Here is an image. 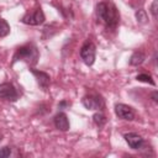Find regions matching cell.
I'll list each match as a JSON object with an SVG mask.
<instances>
[{
    "mask_svg": "<svg viewBox=\"0 0 158 158\" xmlns=\"http://www.w3.org/2000/svg\"><path fill=\"white\" fill-rule=\"evenodd\" d=\"M9 33H10V26H9V23L5 20L0 19V37H5Z\"/></svg>",
    "mask_w": 158,
    "mask_h": 158,
    "instance_id": "13",
    "label": "cell"
},
{
    "mask_svg": "<svg viewBox=\"0 0 158 158\" xmlns=\"http://www.w3.org/2000/svg\"><path fill=\"white\" fill-rule=\"evenodd\" d=\"M144 59H146V54H144L143 52L138 51V52H135V53L131 56V58H130V64H131V65H139V64H142V63L144 62Z\"/></svg>",
    "mask_w": 158,
    "mask_h": 158,
    "instance_id": "11",
    "label": "cell"
},
{
    "mask_svg": "<svg viewBox=\"0 0 158 158\" xmlns=\"http://www.w3.org/2000/svg\"><path fill=\"white\" fill-rule=\"evenodd\" d=\"M152 100H153L154 102H158V93H157V91H153V93H152Z\"/></svg>",
    "mask_w": 158,
    "mask_h": 158,
    "instance_id": "18",
    "label": "cell"
},
{
    "mask_svg": "<svg viewBox=\"0 0 158 158\" xmlns=\"http://www.w3.org/2000/svg\"><path fill=\"white\" fill-rule=\"evenodd\" d=\"M95 54H96V47L94 43L88 42L85 43L80 49V58L86 65H93L95 62Z\"/></svg>",
    "mask_w": 158,
    "mask_h": 158,
    "instance_id": "3",
    "label": "cell"
},
{
    "mask_svg": "<svg viewBox=\"0 0 158 158\" xmlns=\"http://www.w3.org/2000/svg\"><path fill=\"white\" fill-rule=\"evenodd\" d=\"M31 73H32V74L35 75V78L37 79L38 85H40L43 90H46V89L48 88L49 83H51V78H49V75H48L47 73L42 72V70H36V69H31Z\"/></svg>",
    "mask_w": 158,
    "mask_h": 158,
    "instance_id": "9",
    "label": "cell"
},
{
    "mask_svg": "<svg viewBox=\"0 0 158 158\" xmlns=\"http://www.w3.org/2000/svg\"><path fill=\"white\" fill-rule=\"evenodd\" d=\"M11 154V148L9 146H5L0 149V158H7Z\"/></svg>",
    "mask_w": 158,
    "mask_h": 158,
    "instance_id": "16",
    "label": "cell"
},
{
    "mask_svg": "<svg viewBox=\"0 0 158 158\" xmlns=\"http://www.w3.org/2000/svg\"><path fill=\"white\" fill-rule=\"evenodd\" d=\"M93 120H94V123H95L98 127H102V126L106 123V117H105L101 112H96V114H94Z\"/></svg>",
    "mask_w": 158,
    "mask_h": 158,
    "instance_id": "12",
    "label": "cell"
},
{
    "mask_svg": "<svg viewBox=\"0 0 158 158\" xmlns=\"http://www.w3.org/2000/svg\"><path fill=\"white\" fill-rule=\"evenodd\" d=\"M136 79H137L138 81L149 83L151 85H156V83H154V80L152 79V77H151V75H147V74H138V75L136 77Z\"/></svg>",
    "mask_w": 158,
    "mask_h": 158,
    "instance_id": "14",
    "label": "cell"
},
{
    "mask_svg": "<svg viewBox=\"0 0 158 158\" xmlns=\"http://www.w3.org/2000/svg\"><path fill=\"white\" fill-rule=\"evenodd\" d=\"M136 19H137V21H138L139 23H144V22H147V20H148L147 14H146L144 10H138V11L136 12Z\"/></svg>",
    "mask_w": 158,
    "mask_h": 158,
    "instance_id": "15",
    "label": "cell"
},
{
    "mask_svg": "<svg viewBox=\"0 0 158 158\" xmlns=\"http://www.w3.org/2000/svg\"><path fill=\"white\" fill-rule=\"evenodd\" d=\"M37 59H38V51L33 44H26L17 48L14 56V63L16 60H25L30 64H36Z\"/></svg>",
    "mask_w": 158,
    "mask_h": 158,
    "instance_id": "2",
    "label": "cell"
},
{
    "mask_svg": "<svg viewBox=\"0 0 158 158\" xmlns=\"http://www.w3.org/2000/svg\"><path fill=\"white\" fill-rule=\"evenodd\" d=\"M115 114L118 116V118L132 121L135 118V111L131 106L125 104H116L115 105Z\"/></svg>",
    "mask_w": 158,
    "mask_h": 158,
    "instance_id": "7",
    "label": "cell"
},
{
    "mask_svg": "<svg viewBox=\"0 0 158 158\" xmlns=\"http://www.w3.org/2000/svg\"><path fill=\"white\" fill-rule=\"evenodd\" d=\"M123 137H125V141L127 142V144H128L132 149H138V148H141V147L143 146V143H144L143 138H142L139 135L135 133V132L126 133Z\"/></svg>",
    "mask_w": 158,
    "mask_h": 158,
    "instance_id": "8",
    "label": "cell"
},
{
    "mask_svg": "<svg viewBox=\"0 0 158 158\" xmlns=\"http://www.w3.org/2000/svg\"><path fill=\"white\" fill-rule=\"evenodd\" d=\"M65 105H70V104L67 102V101H62V102L59 104V107H63V106H65Z\"/></svg>",
    "mask_w": 158,
    "mask_h": 158,
    "instance_id": "19",
    "label": "cell"
},
{
    "mask_svg": "<svg viewBox=\"0 0 158 158\" xmlns=\"http://www.w3.org/2000/svg\"><path fill=\"white\" fill-rule=\"evenodd\" d=\"M83 105L88 109V110H99L104 107V100L100 95L96 94H90V95H85L81 100Z\"/></svg>",
    "mask_w": 158,
    "mask_h": 158,
    "instance_id": "6",
    "label": "cell"
},
{
    "mask_svg": "<svg viewBox=\"0 0 158 158\" xmlns=\"http://www.w3.org/2000/svg\"><path fill=\"white\" fill-rule=\"evenodd\" d=\"M1 137H2V136H1V133H0V141H1V139H2V138H1Z\"/></svg>",
    "mask_w": 158,
    "mask_h": 158,
    "instance_id": "20",
    "label": "cell"
},
{
    "mask_svg": "<svg viewBox=\"0 0 158 158\" xmlns=\"http://www.w3.org/2000/svg\"><path fill=\"white\" fill-rule=\"evenodd\" d=\"M157 5H158V0H153L152 6H151V12L154 19H157Z\"/></svg>",
    "mask_w": 158,
    "mask_h": 158,
    "instance_id": "17",
    "label": "cell"
},
{
    "mask_svg": "<svg viewBox=\"0 0 158 158\" xmlns=\"http://www.w3.org/2000/svg\"><path fill=\"white\" fill-rule=\"evenodd\" d=\"M44 14L42 11L41 7L36 9L31 14H27L22 17V22L26 23V25H31V26H38V25H42L44 22Z\"/></svg>",
    "mask_w": 158,
    "mask_h": 158,
    "instance_id": "5",
    "label": "cell"
},
{
    "mask_svg": "<svg viewBox=\"0 0 158 158\" xmlns=\"http://www.w3.org/2000/svg\"><path fill=\"white\" fill-rule=\"evenodd\" d=\"M54 126L59 130V131H68L69 130V120H68V116L64 114V112H58L56 116H54Z\"/></svg>",
    "mask_w": 158,
    "mask_h": 158,
    "instance_id": "10",
    "label": "cell"
},
{
    "mask_svg": "<svg viewBox=\"0 0 158 158\" xmlns=\"http://www.w3.org/2000/svg\"><path fill=\"white\" fill-rule=\"evenodd\" d=\"M96 16L101 20L107 28H115L120 21V15L112 2H100L96 6Z\"/></svg>",
    "mask_w": 158,
    "mask_h": 158,
    "instance_id": "1",
    "label": "cell"
},
{
    "mask_svg": "<svg viewBox=\"0 0 158 158\" xmlns=\"http://www.w3.org/2000/svg\"><path fill=\"white\" fill-rule=\"evenodd\" d=\"M0 99L7 101H16L19 99V93L12 83H2L0 84Z\"/></svg>",
    "mask_w": 158,
    "mask_h": 158,
    "instance_id": "4",
    "label": "cell"
}]
</instances>
